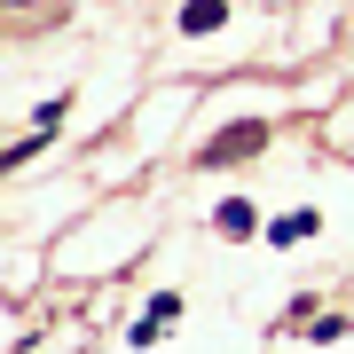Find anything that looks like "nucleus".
Returning a JSON list of instances; mask_svg holds the SVG:
<instances>
[{
  "label": "nucleus",
  "mask_w": 354,
  "mask_h": 354,
  "mask_svg": "<svg viewBox=\"0 0 354 354\" xmlns=\"http://www.w3.org/2000/svg\"><path fill=\"white\" fill-rule=\"evenodd\" d=\"M260 142H268V127H260V118H244V127H228V134L205 142V165H236V158H252Z\"/></svg>",
  "instance_id": "f257e3e1"
},
{
  "label": "nucleus",
  "mask_w": 354,
  "mask_h": 354,
  "mask_svg": "<svg viewBox=\"0 0 354 354\" xmlns=\"http://www.w3.org/2000/svg\"><path fill=\"white\" fill-rule=\"evenodd\" d=\"M228 24V0H189L181 8V32H221Z\"/></svg>",
  "instance_id": "f03ea898"
},
{
  "label": "nucleus",
  "mask_w": 354,
  "mask_h": 354,
  "mask_svg": "<svg viewBox=\"0 0 354 354\" xmlns=\"http://www.w3.org/2000/svg\"><path fill=\"white\" fill-rule=\"evenodd\" d=\"M213 228H221V236H252V205H244V197H221V213H213Z\"/></svg>",
  "instance_id": "7ed1b4c3"
},
{
  "label": "nucleus",
  "mask_w": 354,
  "mask_h": 354,
  "mask_svg": "<svg viewBox=\"0 0 354 354\" xmlns=\"http://www.w3.org/2000/svg\"><path fill=\"white\" fill-rule=\"evenodd\" d=\"M315 228H323L315 213H283L276 228H268V244H299V236H315Z\"/></svg>",
  "instance_id": "20e7f679"
}]
</instances>
